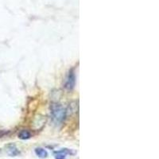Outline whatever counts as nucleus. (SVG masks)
Returning a JSON list of instances; mask_svg holds the SVG:
<instances>
[{
    "label": "nucleus",
    "instance_id": "1",
    "mask_svg": "<svg viewBox=\"0 0 159 159\" xmlns=\"http://www.w3.org/2000/svg\"><path fill=\"white\" fill-rule=\"evenodd\" d=\"M50 113L55 123H61L66 117V111L58 103H53L50 107Z\"/></svg>",
    "mask_w": 159,
    "mask_h": 159
},
{
    "label": "nucleus",
    "instance_id": "2",
    "mask_svg": "<svg viewBox=\"0 0 159 159\" xmlns=\"http://www.w3.org/2000/svg\"><path fill=\"white\" fill-rule=\"evenodd\" d=\"M76 85V76L73 71H70L66 77V81L64 84V87L67 90H72L74 88Z\"/></svg>",
    "mask_w": 159,
    "mask_h": 159
},
{
    "label": "nucleus",
    "instance_id": "3",
    "mask_svg": "<svg viewBox=\"0 0 159 159\" xmlns=\"http://www.w3.org/2000/svg\"><path fill=\"white\" fill-rule=\"evenodd\" d=\"M71 151L70 150L68 149H62L61 150L56 151L55 153V158L56 159H65L66 154H70Z\"/></svg>",
    "mask_w": 159,
    "mask_h": 159
},
{
    "label": "nucleus",
    "instance_id": "4",
    "mask_svg": "<svg viewBox=\"0 0 159 159\" xmlns=\"http://www.w3.org/2000/svg\"><path fill=\"white\" fill-rule=\"evenodd\" d=\"M35 154H36L37 156H38L41 158H45L48 156V152L43 148H40V147L35 149Z\"/></svg>",
    "mask_w": 159,
    "mask_h": 159
},
{
    "label": "nucleus",
    "instance_id": "5",
    "mask_svg": "<svg viewBox=\"0 0 159 159\" xmlns=\"http://www.w3.org/2000/svg\"><path fill=\"white\" fill-rule=\"evenodd\" d=\"M30 132L29 131H26V130H22L18 134V138L20 139H22V140H26V139H30Z\"/></svg>",
    "mask_w": 159,
    "mask_h": 159
},
{
    "label": "nucleus",
    "instance_id": "6",
    "mask_svg": "<svg viewBox=\"0 0 159 159\" xmlns=\"http://www.w3.org/2000/svg\"><path fill=\"white\" fill-rule=\"evenodd\" d=\"M7 153L11 157L16 156V155H18V154H20V152L18 151V150H17V148H15L14 146H10V147H9Z\"/></svg>",
    "mask_w": 159,
    "mask_h": 159
}]
</instances>
